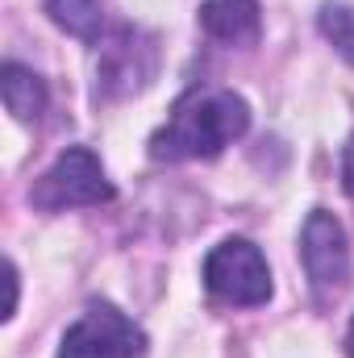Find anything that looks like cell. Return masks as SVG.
I'll list each match as a JSON object with an SVG mask.
<instances>
[{"instance_id": "8", "label": "cell", "mask_w": 354, "mask_h": 358, "mask_svg": "<svg viewBox=\"0 0 354 358\" xmlns=\"http://www.w3.org/2000/svg\"><path fill=\"white\" fill-rule=\"evenodd\" d=\"M42 8H46L50 21H55L59 29H67L71 38H80V42H96V38H100V25H104L100 0H42Z\"/></svg>"}, {"instance_id": "6", "label": "cell", "mask_w": 354, "mask_h": 358, "mask_svg": "<svg viewBox=\"0 0 354 358\" xmlns=\"http://www.w3.org/2000/svg\"><path fill=\"white\" fill-rule=\"evenodd\" d=\"M200 25L225 46H246L259 38V0H204Z\"/></svg>"}, {"instance_id": "3", "label": "cell", "mask_w": 354, "mask_h": 358, "mask_svg": "<svg viewBox=\"0 0 354 358\" xmlns=\"http://www.w3.org/2000/svg\"><path fill=\"white\" fill-rule=\"evenodd\" d=\"M29 200L46 213H63V208H80V204H104L113 200V183L104 176L100 159L84 150V146H71L55 159V167L34 183Z\"/></svg>"}, {"instance_id": "5", "label": "cell", "mask_w": 354, "mask_h": 358, "mask_svg": "<svg viewBox=\"0 0 354 358\" xmlns=\"http://www.w3.org/2000/svg\"><path fill=\"white\" fill-rule=\"evenodd\" d=\"M300 259H304L309 283H313V292L321 300L346 292V283H351V246H346V234H342L334 213H325V208L309 213L304 234H300Z\"/></svg>"}, {"instance_id": "9", "label": "cell", "mask_w": 354, "mask_h": 358, "mask_svg": "<svg viewBox=\"0 0 354 358\" xmlns=\"http://www.w3.org/2000/svg\"><path fill=\"white\" fill-rule=\"evenodd\" d=\"M321 34L338 46L342 59L354 63V8L351 4H325L321 8Z\"/></svg>"}, {"instance_id": "10", "label": "cell", "mask_w": 354, "mask_h": 358, "mask_svg": "<svg viewBox=\"0 0 354 358\" xmlns=\"http://www.w3.org/2000/svg\"><path fill=\"white\" fill-rule=\"evenodd\" d=\"M342 183L354 196V138H351V146H346V159H342Z\"/></svg>"}, {"instance_id": "11", "label": "cell", "mask_w": 354, "mask_h": 358, "mask_svg": "<svg viewBox=\"0 0 354 358\" xmlns=\"http://www.w3.org/2000/svg\"><path fill=\"white\" fill-rule=\"evenodd\" d=\"M346 355L354 358V321H351V329H346Z\"/></svg>"}, {"instance_id": "4", "label": "cell", "mask_w": 354, "mask_h": 358, "mask_svg": "<svg viewBox=\"0 0 354 358\" xmlns=\"http://www.w3.org/2000/svg\"><path fill=\"white\" fill-rule=\"evenodd\" d=\"M146 334L113 304H88V313L63 334L59 358H142Z\"/></svg>"}, {"instance_id": "7", "label": "cell", "mask_w": 354, "mask_h": 358, "mask_svg": "<svg viewBox=\"0 0 354 358\" xmlns=\"http://www.w3.org/2000/svg\"><path fill=\"white\" fill-rule=\"evenodd\" d=\"M0 92H4V108L13 117H21V121H34L46 108V84L29 67H21L13 59L0 67Z\"/></svg>"}, {"instance_id": "1", "label": "cell", "mask_w": 354, "mask_h": 358, "mask_svg": "<svg viewBox=\"0 0 354 358\" xmlns=\"http://www.w3.org/2000/svg\"><path fill=\"white\" fill-rule=\"evenodd\" d=\"M250 129V108L234 92H192L179 100L171 121L150 138V155L159 163L179 159H213L229 142H238Z\"/></svg>"}, {"instance_id": "2", "label": "cell", "mask_w": 354, "mask_h": 358, "mask_svg": "<svg viewBox=\"0 0 354 358\" xmlns=\"http://www.w3.org/2000/svg\"><path fill=\"white\" fill-rule=\"evenodd\" d=\"M204 287L238 308H255L271 300V267L263 250L246 238H225L208 259H204Z\"/></svg>"}]
</instances>
